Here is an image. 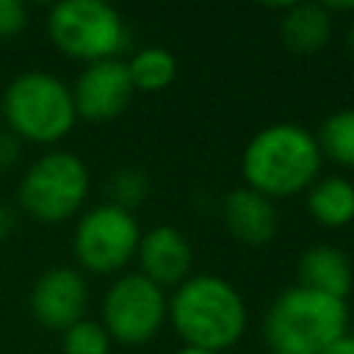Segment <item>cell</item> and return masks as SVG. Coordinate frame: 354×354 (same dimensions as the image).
<instances>
[{
    "label": "cell",
    "mask_w": 354,
    "mask_h": 354,
    "mask_svg": "<svg viewBox=\"0 0 354 354\" xmlns=\"http://www.w3.org/2000/svg\"><path fill=\"white\" fill-rule=\"evenodd\" d=\"M321 163L315 133L296 122H274L246 141L241 174L246 188L274 202L307 191L321 177Z\"/></svg>",
    "instance_id": "1"
},
{
    "label": "cell",
    "mask_w": 354,
    "mask_h": 354,
    "mask_svg": "<svg viewBox=\"0 0 354 354\" xmlns=\"http://www.w3.org/2000/svg\"><path fill=\"white\" fill-rule=\"evenodd\" d=\"M169 324L183 346L224 354L243 337L249 310L230 279L218 274H194L169 296Z\"/></svg>",
    "instance_id": "2"
},
{
    "label": "cell",
    "mask_w": 354,
    "mask_h": 354,
    "mask_svg": "<svg viewBox=\"0 0 354 354\" xmlns=\"http://www.w3.org/2000/svg\"><path fill=\"white\" fill-rule=\"evenodd\" d=\"M348 335V304L321 290L285 288L263 315V337L277 354H321Z\"/></svg>",
    "instance_id": "3"
},
{
    "label": "cell",
    "mask_w": 354,
    "mask_h": 354,
    "mask_svg": "<svg viewBox=\"0 0 354 354\" xmlns=\"http://www.w3.org/2000/svg\"><path fill=\"white\" fill-rule=\"evenodd\" d=\"M0 111L14 136L36 144L61 141L77 119L72 88L61 77L41 69L17 75L3 91Z\"/></svg>",
    "instance_id": "4"
},
{
    "label": "cell",
    "mask_w": 354,
    "mask_h": 354,
    "mask_svg": "<svg viewBox=\"0 0 354 354\" xmlns=\"http://www.w3.org/2000/svg\"><path fill=\"white\" fill-rule=\"evenodd\" d=\"M53 44L86 64L116 58L124 47L127 28L122 14L105 0H61L47 14Z\"/></svg>",
    "instance_id": "5"
},
{
    "label": "cell",
    "mask_w": 354,
    "mask_h": 354,
    "mask_svg": "<svg viewBox=\"0 0 354 354\" xmlns=\"http://www.w3.org/2000/svg\"><path fill=\"white\" fill-rule=\"evenodd\" d=\"M88 196V169L66 149L44 152L30 163L19 183V202L28 216L41 224L72 218Z\"/></svg>",
    "instance_id": "6"
},
{
    "label": "cell",
    "mask_w": 354,
    "mask_h": 354,
    "mask_svg": "<svg viewBox=\"0 0 354 354\" xmlns=\"http://www.w3.org/2000/svg\"><path fill=\"white\" fill-rule=\"evenodd\" d=\"M169 321V296L138 271L122 274L102 296V326L111 340L141 346L158 337Z\"/></svg>",
    "instance_id": "7"
},
{
    "label": "cell",
    "mask_w": 354,
    "mask_h": 354,
    "mask_svg": "<svg viewBox=\"0 0 354 354\" xmlns=\"http://www.w3.org/2000/svg\"><path fill=\"white\" fill-rule=\"evenodd\" d=\"M138 241H141V227L136 216L124 207L102 202L77 218L72 249L86 271L116 274L136 257Z\"/></svg>",
    "instance_id": "8"
},
{
    "label": "cell",
    "mask_w": 354,
    "mask_h": 354,
    "mask_svg": "<svg viewBox=\"0 0 354 354\" xmlns=\"http://www.w3.org/2000/svg\"><path fill=\"white\" fill-rule=\"evenodd\" d=\"M72 102L77 116L88 122H108L116 119L133 100V80L127 72V61L122 58H105L86 64L80 75L75 77Z\"/></svg>",
    "instance_id": "9"
},
{
    "label": "cell",
    "mask_w": 354,
    "mask_h": 354,
    "mask_svg": "<svg viewBox=\"0 0 354 354\" xmlns=\"http://www.w3.org/2000/svg\"><path fill=\"white\" fill-rule=\"evenodd\" d=\"M88 304V288L77 268L69 266H53L47 268L33 290H30V313L39 324L50 329H66L75 321L83 318Z\"/></svg>",
    "instance_id": "10"
},
{
    "label": "cell",
    "mask_w": 354,
    "mask_h": 354,
    "mask_svg": "<svg viewBox=\"0 0 354 354\" xmlns=\"http://www.w3.org/2000/svg\"><path fill=\"white\" fill-rule=\"evenodd\" d=\"M138 274L152 279L158 288H177L183 279H188L194 266V249L191 241L171 224H158L147 232H141L138 241Z\"/></svg>",
    "instance_id": "11"
},
{
    "label": "cell",
    "mask_w": 354,
    "mask_h": 354,
    "mask_svg": "<svg viewBox=\"0 0 354 354\" xmlns=\"http://www.w3.org/2000/svg\"><path fill=\"white\" fill-rule=\"evenodd\" d=\"M221 218H224L227 232L243 246L271 243L277 235V227H279L277 205L268 196H263L246 185L232 188L221 199Z\"/></svg>",
    "instance_id": "12"
},
{
    "label": "cell",
    "mask_w": 354,
    "mask_h": 354,
    "mask_svg": "<svg viewBox=\"0 0 354 354\" xmlns=\"http://www.w3.org/2000/svg\"><path fill=\"white\" fill-rule=\"evenodd\" d=\"M299 285L321 290L335 299H348L354 288V266L346 252H340L332 243H315L307 246L299 254Z\"/></svg>",
    "instance_id": "13"
},
{
    "label": "cell",
    "mask_w": 354,
    "mask_h": 354,
    "mask_svg": "<svg viewBox=\"0 0 354 354\" xmlns=\"http://www.w3.org/2000/svg\"><path fill=\"white\" fill-rule=\"evenodd\" d=\"M335 30V14L324 3H288L282 6L279 39L290 53H321Z\"/></svg>",
    "instance_id": "14"
},
{
    "label": "cell",
    "mask_w": 354,
    "mask_h": 354,
    "mask_svg": "<svg viewBox=\"0 0 354 354\" xmlns=\"http://www.w3.org/2000/svg\"><path fill=\"white\" fill-rule=\"evenodd\" d=\"M304 205L321 227H348L354 221V183L343 174H321L304 191Z\"/></svg>",
    "instance_id": "15"
},
{
    "label": "cell",
    "mask_w": 354,
    "mask_h": 354,
    "mask_svg": "<svg viewBox=\"0 0 354 354\" xmlns=\"http://www.w3.org/2000/svg\"><path fill=\"white\" fill-rule=\"evenodd\" d=\"M127 72L136 91H163L177 77V58L166 47H141L130 61Z\"/></svg>",
    "instance_id": "16"
},
{
    "label": "cell",
    "mask_w": 354,
    "mask_h": 354,
    "mask_svg": "<svg viewBox=\"0 0 354 354\" xmlns=\"http://www.w3.org/2000/svg\"><path fill=\"white\" fill-rule=\"evenodd\" d=\"M321 158H329L337 166L354 169V105L351 108H337L329 113L318 133H315Z\"/></svg>",
    "instance_id": "17"
},
{
    "label": "cell",
    "mask_w": 354,
    "mask_h": 354,
    "mask_svg": "<svg viewBox=\"0 0 354 354\" xmlns=\"http://www.w3.org/2000/svg\"><path fill=\"white\" fill-rule=\"evenodd\" d=\"M111 335L100 321L80 318L64 329L61 348L64 354H111Z\"/></svg>",
    "instance_id": "18"
},
{
    "label": "cell",
    "mask_w": 354,
    "mask_h": 354,
    "mask_svg": "<svg viewBox=\"0 0 354 354\" xmlns=\"http://www.w3.org/2000/svg\"><path fill=\"white\" fill-rule=\"evenodd\" d=\"M108 191H111V205L133 213V207H138L149 194V177L138 166H122L113 171Z\"/></svg>",
    "instance_id": "19"
},
{
    "label": "cell",
    "mask_w": 354,
    "mask_h": 354,
    "mask_svg": "<svg viewBox=\"0 0 354 354\" xmlns=\"http://www.w3.org/2000/svg\"><path fill=\"white\" fill-rule=\"evenodd\" d=\"M28 25V8L22 0H0V39L17 36Z\"/></svg>",
    "instance_id": "20"
},
{
    "label": "cell",
    "mask_w": 354,
    "mask_h": 354,
    "mask_svg": "<svg viewBox=\"0 0 354 354\" xmlns=\"http://www.w3.org/2000/svg\"><path fill=\"white\" fill-rule=\"evenodd\" d=\"M17 152H19L17 138L3 133V136H0V169L8 166V163H14V160H17Z\"/></svg>",
    "instance_id": "21"
},
{
    "label": "cell",
    "mask_w": 354,
    "mask_h": 354,
    "mask_svg": "<svg viewBox=\"0 0 354 354\" xmlns=\"http://www.w3.org/2000/svg\"><path fill=\"white\" fill-rule=\"evenodd\" d=\"M321 354H354V335H343L340 340H335L329 348H324Z\"/></svg>",
    "instance_id": "22"
},
{
    "label": "cell",
    "mask_w": 354,
    "mask_h": 354,
    "mask_svg": "<svg viewBox=\"0 0 354 354\" xmlns=\"http://www.w3.org/2000/svg\"><path fill=\"white\" fill-rule=\"evenodd\" d=\"M11 230H14V213H11L8 207H3V205H0V241H3Z\"/></svg>",
    "instance_id": "23"
},
{
    "label": "cell",
    "mask_w": 354,
    "mask_h": 354,
    "mask_svg": "<svg viewBox=\"0 0 354 354\" xmlns=\"http://www.w3.org/2000/svg\"><path fill=\"white\" fill-rule=\"evenodd\" d=\"M174 354H218V351H207V348H196V346H180Z\"/></svg>",
    "instance_id": "24"
},
{
    "label": "cell",
    "mask_w": 354,
    "mask_h": 354,
    "mask_svg": "<svg viewBox=\"0 0 354 354\" xmlns=\"http://www.w3.org/2000/svg\"><path fill=\"white\" fill-rule=\"evenodd\" d=\"M348 44H351V50H354V22H351V30H348Z\"/></svg>",
    "instance_id": "25"
},
{
    "label": "cell",
    "mask_w": 354,
    "mask_h": 354,
    "mask_svg": "<svg viewBox=\"0 0 354 354\" xmlns=\"http://www.w3.org/2000/svg\"><path fill=\"white\" fill-rule=\"evenodd\" d=\"M268 354H277V351H268Z\"/></svg>",
    "instance_id": "26"
}]
</instances>
